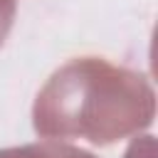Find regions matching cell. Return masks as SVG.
<instances>
[{"label":"cell","instance_id":"7a4b0ae2","mask_svg":"<svg viewBox=\"0 0 158 158\" xmlns=\"http://www.w3.org/2000/svg\"><path fill=\"white\" fill-rule=\"evenodd\" d=\"M0 158H94V156L64 143H35V146L0 151Z\"/></svg>","mask_w":158,"mask_h":158},{"label":"cell","instance_id":"6da1fadb","mask_svg":"<svg viewBox=\"0 0 158 158\" xmlns=\"http://www.w3.org/2000/svg\"><path fill=\"white\" fill-rule=\"evenodd\" d=\"M141 77L114 69L99 59H77L62 67L35 101V128L49 138L86 136L91 143H109L136 126L118 116L138 121L136 96L116 99L136 86Z\"/></svg>","mask_w":158,"mask_h":158}]
</instances>
